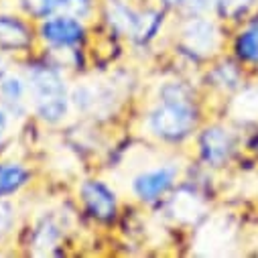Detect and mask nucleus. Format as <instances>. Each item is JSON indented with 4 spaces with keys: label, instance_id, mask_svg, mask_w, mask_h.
Listing matches in <instances>:
<instances>
[{
    "label": "nucleus",
    "instance_id": "obj_15",
    "mask_svg": "<svg viewBox=\"0 0 258 258\" xmlns=\"http://www.w3.org/2000/svg\"><path fill=\"white\" fill-rule=\"evenodd\" d=\"M210 82L222 92H236L242 88V72L234 61H224L210 72Z\"/></svg>",
    "mask_w": 258,
    "mask_h": 258
},
{
    "label": "nucleus",
    "instance_id": "obj_22",
    "mask_svg": "<svg viewBox=\"0 0 258 258\" xmlns=\"http://www.w3.org/2000/svg\"><path fill=\"white\" fill-rule=\"evenodd\" d=\"M183 7L189 17H202L212 9H216V0H185Z\"/></svg>",
    "mask_w": 258,
    "mask_h": 258
},
{
    "label": "nucleus",
    "instance_id": "obj_26",
    "mask_svg": "<svg viewBox=\"0 0 258 258\" xmlns=\"http://www.w3.org/2000/svg\"><path fill=\"white\" fill-rule=\"evenodd\" d=\"M252 151H254L256 157H258V135H256V139H254V143H252Z\"/></svg>",
    "mask_w": 258,
    "mask_h": 258
},
{
    "label": "nucleus",
    "instance_id": "obj_7",
    "mask_svg": "<svg viewBox=\"0 0 258 258\" xmlns=\"http://www.w3.org/2000/svg\"><path fill=\"white\" fill-rule=\"evenodd\" d=\"M175 177H177L175 167H157V169L145 171L139 177H135L133 189H135L139 200L155 202L163 196V193H167V189L173 185Z\"/></svg>",
    "mask_w": 258,
    "mask_h": 258
},
{
    "label": "nucleus",
    "instance_id": "obj_24",
    "mask_svg": "<svg viewBox=\"0 0 258 258\" xmlns=\"http://www.w3.org/2000/svg\"><path fill=\"white\" fill-rule=\"evenodd\" d=\"M7 126H9V118L5 114V110H0V143L5 139V133H7Z\"/></svg>",
    "mask_w": 258,
    "mask_h": 258
},
{
    "label": "nucleus",
    "instance_id": "obj_8",
    "mask_svg": "<svg viewBox=\"0 0 258 258\" xmlns=\"http://www.w3.org/2000/svg\"><path fill=\"white\" fill-rule=\"evenodd\" d=\"M88 212L98 220H112L116 216V196L102 181H86L80 189Z\"/></svg>",
    "mask_w": 258,
    "mask_h": 258
},
{
    "label": "nucleus",
    "instance_id": "obj_19",
    "mask_svg": "<svg viewBox=\"0 0 258 258\" xmlns=\"http://www.w3.org/2000/svg\"><path fill=\"white\" fill-rule=\"evenodd\" d=\"M258 0H216V9L226 21H236L246 17Z\"/></svg>",
    "mask_w": 258,
    "mask_h": 258
},
{
    "label": "nucleus",
    "instance_id": "obj_2",
    "mask_svg": "<svg viewBox=\"0 0 258 258\" xmlns=\"http://www.w3.org/2000/svg\"><path fill=\"white\" fill-rule=\"evenodd\" d=\"M29 94L37 114L47 122H59L68 114V88L66 80L55 68L33 66L29 70Z\"/></svg>",
    "mask_w": 258,
    "mask_h": 258
},
{
    "label": "nucleus",
    "instance_id": "obj_4",
    "mask_svg": "<svg viewBox=\"0 0 258 258\" xmlns=\"http://www.w3.org/2000/svg\"><path fill=\"white\" fill-rule=\"evenodd\" d=\"M234 149H236L234 135L226 126L220 124L208 126L200 137V153L208 167H216V169L224 167L232 159Z\"/></svg>",
    "mask_w": 258,
    "mask_h": 258
},
{
    "label": "nucleus",
    "instance_id": "obj_14",
    "mask_svg": "<svg viewBox=\"0 0 258 258\" xmlns=\"http://www.w3.org/2000/svg\"><path fill=\"white\" fill-rule=\"evenodd\" d=\"M31 173L21 163H0V198L13 196L27 185Z\"/></svg>",
    "mask_w": 258,
    "mask_h": 258
},
{
    "label": "nucleus",
    "instance_id": "obj_25",
    "mask_svg": "<svg viewBox=\"0 0 258 258\" xmlns=\"http://www.w3.org/2000/svg\"><path fill=\"white\" fill-rule=\"evenodd\" d=\"M183 3L185 0H163V5L167 7H183Z\"/></svg>",
    "mask_w": 258,
    "mask_h": 258
},
{
    "label": "nucleus",
    "instance_id": "obj_1",
    "mask_svg": "<svg viewBox=\"0 0 258 258\" xmlns=\"http://www.w3.org/2000/svg\"><path fill=\"white\" fill-rule=\"evenodd\" d=\"M198 112L185 86L167 84L161 90V102L149 116L151 131L165 141H183L196 128Z\"/></svg>",
    "mask_w": 258,
    "mask_h": 258
},
{
    "label": "nucleus",
    "instance_id": "obj_9",
    "mask_svg": "<svg viewBox=\"0 0 258 258\" xmlns=\"http://www.w3.org/2000/svg\"><path fill=\"white\" fill-rule=\"evenodd\" d=\"M169 214L181 224H198L206 216V202L191 189H177L169 200Z\"/></svg>",
    "mask_w": 258,
    "mask_h": 258
},
{
    "label": "nucleus",
    "instance_id": "obj_23",
    "mask_svg": "<svg viewBox=\"0 0 258 258\" xmlns=\"http://www.w3.org/2000/svg\"><path fill=\"white\" fill-rule=\"evenodd\" d=\"M13 222H15V214H13V208L0 200V236H5L11 228H13Z\"/></svg>",
    "mask_w": 258,
    "mask_h": 258
},
{
    "label": "nucleus",
    "instance_id": "obj_5",
    "mask_svg": "<svg viewBox=\"0 0 258 258\" xmlns=\"http://www.w3.org/2000/svg\"><path fill=\"white\" fill-rule=\"evenodd\" d=\"M41 37L43 41H47L57 49H70L84 39V25L82 21L72 19L68 15L49 17L41 25Z\"/></svg>",
    "mask_w": 258,
    "mask_h": 258
},
{
    "label": "nucleus",
    "instance_id": "obj_20",
    "mask_svg": "<svg viewBox=\"0 0 258 258\" xmlns=\"http://www.w3.org/2000/svg\"><path fill=\"white\" fill-rule=\"evenodd\" d=\"M57 11L61 15H68L72 19L84 21L90 17L92 3L90 0H57Z\"/></svg>",
    "mask_w": 258,
    "mask_h": 258
},
{
    "label": "nucleus",
    "instance_id": "obj_17",
    "mask_svg": "<svg viewBox=\"0 0 258 258\" xmlns=\"http://www.w3.org/2000/svg\"><path fill=\"white\" fill-rule=\"evenodd\" d=\"M161 23H163V15L159 11H139V17H137L131 37L139 43H147L157 35Z\"/></svg>",
    "mask_w": 258,
    "mask_h": 258
},
{
    "label": "nucleus",
    "instance_id": "obj_12",
    "mask_svg": "<svg viewBox=\"0 0 258 258\" xmlns=\"http://www.w3.org/2000/svg\"><path fill=\"white\" fill-rule=\"evenodd\" d=\"M139 11H135L131 5H126L124 0H108L106 3V19L110 27H114L122 35H133L135 23H137Z\"/></svg>",
    "mask_w": 258,
    "mask_h": 258
},
{
    "label": "nucleus",
    "instance_id": "obj_10",
    "mask_svg": "<svg viewBox=\"0 0 258 258\" xmlns=\"http://www.w3.org/2000/svg\"><path fill=\"white\" fill-rule=\"evenodd\" d=\"M230 114L234 120L242 124L258 122V86L240 88L230 104Z\"/></svg>",
    "mask_w": 258,
    "mask_h": 258
},
{
    "label": "nucleus",
    "instance_id": "obj_13",
    "mask_svg": "<svg viewBox=\"0 0 258 258\" xmlns=\"http://www.w3.org/2000/svg\"><path fill=\"white\" fill-rule=\"evenodd\" d=\"M236 57L248 66H258V19L250 21L234 41Z\"/></svg>",
    "mask_w": 258,
    "mask_h": 258
},
{
    "label": "nucleus",
    "instance_id": "obj_18",
    "mask_svg": "<svg viewBox=\"0 0 258 258\" xmlns=\"http://www.w3.org/2000/svg\"><path fill=\"white\" fill-rule=\"evenodd\" d=\"M57 242H59V228H57V224L53 220H45L37 228V232L33 236L35 252L37 254H47V252H51V248L57 246Z\"/></svg>",
    "mask_w": 258,
    "mask_h": 258
},
{
    "label": "nucleus",
    "instance_id": "obj_11",
    "mask_svg": "<svg viewBox=\"0 0 258 258\" xmlns=\"http://www.w3.org/2000/svg\"><path fill=\"white\" fill-rule=\"evenodd\" d=\"M31 43V31L15 17H0V49H25Z\"/></svg>",
    "mask_w": 258,
    "mask_h": 258
},
{
    "label": "nucleus",
    "instance_id": "obj_6",
    "mask_svg": "<svg viewBox=\"0 0 258 258\" xmlns=\"http://www.w3.org/2000/svg\"><path fill=\"white\" fill-rule=\"evenodd\" d=\"M72 100L78 106V110L88 114H100L112 108L114 88L106 82H84L74 88Z\"/></svg>",
    "mask_w": 258,
    "mask_h": 258
},
{
    "label": "nucleus",
    "instance_id": "obj_21",
    "mask_svg": "<svg viewBox=\"0 0 258 258\" xmlns=\"http://www.w3.org/2000/svg\"><path fill=\"white\" fill-rule=\"evenodd\" d=\"M21 5L37 19H47L57 11V0H21Z\"/></svg>",
    "mask_w": 258,
    "mask_h": 258
},
{
    "label": "nucleus",
    "instance_id": "obj_3",
    "mask_svg": "<svg viewBox=\"0 0 258 258\" xmlns=\"http://www.w3.org/2000/svg\"><path fill=\"white\" fill-rule=\"evenodd\" d=\"M181 45L191 57L208 59L220 51L222 35L218 25L206 15L189 17V21L181 29Z\"/></svg>",
    "mask_w": 258,
    "mask_h": 258
},
{
    "label": "nucleus",
    "instance_id": "obj_16",
    "mask_svg": "<svg viewBox=\"0 0 258 258\" xmlns=\"http://www.w3.org/2000/svg\"><path fill=\"white\" fill-rule=\"evenodd\" d=\"M29 86H25V82L19 78V76H5L0 80V98L3 102L15 112V110H21L23 102H25V94H27Z\"/></svg>",
    "mask_w": 258,
    "mask_h": 258
}]
</instances>
